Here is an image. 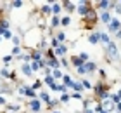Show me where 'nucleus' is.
Segmentation results:
<instances>
[{
	"instance_id": "5",
	"label": "nucleus",
	"mask_w": 121,
	"mask_h": 113,
	"mask_svg": "<svg viewBox=\"0 0 121 113\" xmlns=\"http://www.w3.org/2000/svg\"><path fill=\"white\" fill-rule=\"evenodd\" d=\"M40 110H42L40 99H31V101H30V111H31V113H38Z\"/></svg>"
},
{
	"instance_id": "19",
	"label": "nucleus",
	"mask_w": 121,
	"mask_h": 113,
	"mask_svg": "<svg viewBox=\"0 0 121 113\" xmlns=\"http://www.w3.org/2000/svg\"><path fill=\"white\" fill-rule=\"evenodd\" d=\"M52 77H54V80H59V78L64 77V73L60 71V70H52Z\"/></svg>"
},
{
	"instance_id": "38",
	"label": "nucleus",
	"mask_w": 121,
	"mask_h": 113,
	"mask_svg": "<svg viewBox=\"0 0 121 113\" xmlns=\"http://www.w3.org/2000/svg\"><path fill=\"white\" fill-rule=\"evenodd\" d=\"M81 84H83V89H92V84H90L88 80H85V78L81 80Z\"/></svg>"
},
{
	"instance_id": "21",
	"label": "nucleus",
	"mask_w": 121,
	"mask_h": 113,
	"mask_svg": "<svg viewBox=\"0 0 121 113\" xmlns=\"http://www.w3.org/2000/svg\"><path fill=\"white\" fill-rule=\"evenodd\" d=\"M10 75H12V73H9L7 68H2V70H0V77H2V78H9V80H10Z\"/></svg>"
},
{
	"instance_id": "37",
	"label": "nucleus",
	"mask_w": 121,
	"mask_h": 113,
	"mask_svg": "<svg viewBox=\"0 0 121 113\" xmlns=\"http://www.w3.org/2000/svg\"><path fill=\"white\" fill-rule=\"evenodd\" d=\"M42 85H43V82H40V80H36V82H35V84H33V85H31V89H33V90H36V89H40Z\"/></svg>"
},
{
	"instance_id": "12",
	"label": "nucleus",
	"mask_w": 121,
	"mask_h": 113,
	"mask_svg": "<svg viewBox=\"0 0 121 113\" xmlns=\"http://www.w3.org/2000/svg\"><path fill=\"white\" fill-rule=\"evenodd\" d=\"M99 18H100V21L104 23V25H109V23L112 21V18H111V14H109L107 10H106V12H100V16H99Z\"/></svg>"
},
{
	"instance_id": "39",
	"label": "nucleus",
	"mask_w": 121,
	"mask_h": 113,
	"mask_svg": "<svg viewBox=\"0 0 121 113\" xmlns=\"http://www.w3.org/2000/svg\"><path fill=\"white\" fill-rule=\"evenodd\" d=\"M57 103H60L59 99H52V101H50V103H48L47 106H48V108H56V104H57Z\"/></svg>"
},
{
	"instance_id": "3",
	"label": "nucleus",
	"mask_w": 121,
	"mask_h": 113,
	"mask_svg": "<svg viewBox=\"0 0 121 113\" xmlns=\"http://www.w3.org/2000/svg\"><path fill=\"white\" fill-rule=\"evenodd\" d=\"M107 30H109V33H116L121 30V19H118V18H112V21L107 25Z\"/></svg>"
},
{
	"instance_id": "25",
	"label": "nucleus",
	"mask_w": 121,
	"mask_h": 113,
	"mask_svg": "<svg viewBox=\"0 0 121 113\" xmlns=\"http://www.w3.org/2000/svg\"><path fill=\"white\" fill-rule=\"evenodd\" d=\"M26 96H28V98H31V99H36V92H35V90H33L31 87L26 89Z\"/></svg>"
},
{
	"instance_id": "11",
	"label": "nucleus",
	"mask_w": 121,
	"mask_h": 113,
	"mask_svg": "<svg viewBox=\"0 0 121 113\" xmlns=\"http://www.w3.org/2000/svg\"><path fill=\"white\" fill-rule=\"evenodd\" d=\"M100 104H102V108L106 110V111H109V113H111V111L114 110V106H116V104H114V103H112L111 99H106V101H102Z\"/></svg>"
},
{
	"instance_id": "36",
	"label": "nucleus",
	"mask_w": 121,
	"mask_h": 113,
	"mask_svg": "<svg viewBox=\"0 0 121 113\" xmlns=\"http://www.w3.org/2000/svg\"><path fill=\"white\" fill-rule=\"evenodd\" d=\"M71 99H80V101H83V96H81L80 92H73V94H71Z\"/></svg>"
},
{
	"instance_id": "20",
	"label": "nucleus",
	"mask_w": 121,
	"mask_h": 113,
	"mask_svg": "<svg viewBox=\"0 0 121 113\" xmlns=\"http://www.w3.org/2000/svg\"><path fill=\"white\" fill-rule=\"evenodd\" d=\"M52 12V5L48 4V5H42V14H45V16H48Z\"/></svg>"
},
{
	"instance_id": "49",
	"label": "nucleus",
	"mask_w": 121,
	"mask_h": 113,
	"mask_svg": "<svg viewBox=\"0 0 121 113\" xmlns=\"http://www.w3.org/2000/svg\"><path fill=\"white\" fill-rule=\"evenodd\" d=\"M9 113H12V111H9Z\"/></svg>"
},
{
	"instance_id": "14",
	"label": "nucleus",
	"mask_w": 121,
	"mask_h": 113,
	"mask_svg": "<svg viewBox=\"0 0 121 113\" xmlns=\"http://www.w3.org/2000/svg\"><path fill=\"white\" fill-rule=\"evenodd\" d=\"M62 82H64V85L68 87V89H71V85H73V82H74V80H73V78H71L69 75H66V73H64V77H62Z\"/></svg>"
},
{
	"instance_id": "41",
	"label": "nucleus",
	"mask_w": 121,
	"mask_h": 113,
	"mask_svg": "<svg viewBox=\"0 0 121 113\" xmlns=\"http://www.w3.org/2000/svg\"><path fill=\"white\" fill-rule=\"evenodd\" d=\"M60 66H64V68H69V63H68V59H66V58H60Z\"/></svg>"
},
{
	"instance_id": "10",
	"label": "nucleus",
	"mask_w": 121,
	"mask_h": 113,
	"mask_svg": "<svg viewBox=\"0 0 121 113\" xmlns=\"http://www.w3.org/2000/svg\"><path fill=\"white\" fill-rule=\"evenodd\" d=\"M30 56H31V61H38V63H40V61L43 59V50L36 49V50H33Z\"/></svg>"
},
{
	"instance_id": "46",
	"label": "nucleus",
	"mask_w": 121,
	"mask_h": 113,
	"mask_svg": "<svg viewBox=\"0 0 121 113\" xmlns=\"http://www.w3.org/2000/svg\"><path fill=\"white\" fill-rule=\"evenodd\" d=\"M118 96H119V98H121V89H119V90H118Z\"/></svg>"
},
{
	"instance_id": "34",
	"label": "nucleus",
	"mask_w": 121,
	"mask_h": 113,
	"mask_svg": "<svg viewBox=\"0 0 121 113\" xmlns=\"http://www.w3.org/2000/svg\"><path fill=\"white\" fill-rule=\"evenodd\" d=\"M69 99H71V96H69V94H62V96H60V99H59V101H60V103H68Z\"/></svg>"
},
{
	"instance_id": "50",
	"label": "nucleus",
	"mask_w": 121,
	"mask_h": 113,
	"mask_svg": "<svg viewBox=\"0 0 121 113\" xmlns=\"http://www.w3.org/2000/svg\"><path fill=\"white\" fill-rule=\"evenodd\" d=\"M119 5H121V2H119Z\"/></svg>"
},
{
	"instance_id": "40",
	"label": "nucleus",
	"mask_w": 121,
	"mask_h": 113,
	"mask_svg": "<svg viewBox=\"0 0 121 113\" xmlns=\"http://www.w3.org/2000/svg\"><path fill=\"white\" fill-rule=\"evenodd\" d=\"M12 56H21V47H12Z\"/></svg>"
},
{
	"instance_id": "29",
	"label": "nucleus",
	"mask_w": 121,
	"mask_h": 113,
	"mask_svg": "<svg viewBox=\"0 0 121 113\" xmlns=\"http://www.w3.org/2000/svg\"><path fill=\"white\" fill-rule=\"evenodd\" d=\"M23 4H24V2H21V0H17V2H10L9 5H10L12 9H19V7H23Z\"/></svg>"
},
{
	"instance_id": "43",
	"label": "nucleus",
	"mask_w": 121,
	"mask_h": 113,
	"mask_svg": "<svg viewBox=\"0 0 121 113\" xmlns=\"http://www.w3.org/2000/svg\"><path fill=\"white\" fill-rule=\"evenodd\" d=\"M0 104H2V106L5 104V99H4V96H0Z\"/></svg>"
},
{
	"instance_id": "6",
	"label": "nucleus",
	"mask_w": 121,
	"mask_h": 113,
	"mask_svg": "<svg viewBox=\"0 0 121 113\" xmlns=\"http://www.w3.org/2000/svg\"><path fill=\"white\" fill-rule=\"evenodd\" d=\"M88 42H90L92 45H97L99 42H100V31H93V33H90V35H88Z\"/></svg>"
},
{
	"instance_id": "8",
	"label": "nucleus",
	"mask_w": 121,
	"mask_h": 113,
	"mask_svg": "<svg viewBox=\"0 0 121 113\" xmlns=\"http://www.w3.org/2000/svg\"><path fill=\"white\" fill-rule=\"evenodd\" d=\"M54 52H56V58H57V56H59V58H64L66 52H68V47H66L64 44H60L57 49H54Z\"/></svg>"
},
{
	"instance_id": "7",
	"label": "nucleus",
	"mask_w": 121,
	"mask_h": 113,
	"mask_svg": "<svg viewBox=\"0 0 121 113\" xmlns=\"http://www.w3.org/2000/svg\"><path fill=\"white\" fill-rule=\"evenodd\" d=\"M71 64H73V66L76 68V70H78L80 66H83V64H85V61L81 59L80 56H71Z\"/></svg>"
},
{
	"instance_id": "42",
	"label": "nucleus",
	"mask_w": 121,
	"mask_h": 113,
	"mask_svg": "<svg viewBox=\"0 0 121 113\" xmlns=\"http://www.w3.org/2000/svg\"><path fill=\"white\" fill-rule=\"evenodd\" d=\"M83 113H95V110H92V108H86Z\"/></svg>"
},
{
	"instance_id": "47",
	"label": "nucleus",
	"mask_w": 121,
	"mask_h": 113,
	"mask_svg": "<svg viewBox=\"0 0 121 113\" xmlns=\"http://www.w3.org/2000/svg\"><path fill=\"white\" fill-rule=\"evenodd\" d=\"M100 113H109V111H106V110H104V108H102V111H100Z\"/></svg>"
},
{
	"instance_id": "16",
	"label": "nucleus",
	"mask_w": 121,
	"mask_h": 113,
	"mask_svg": "<svg viewBox=\"0 0 121 113\" xmlns=\"http://www.w3.org/2000/svg\"><path fill=\"white\" fill-rule=\"evenodd\" d=\"M50 5H52V12H54V16H59V12L62 10V5H60V4H56V2L50 4Z\"/></svg>"
},
{
	"instance_id": "33",
	"label": "nucleus",
	"mask_w": 121,
	"mask_h": 113,
	"mask_svg": "<svg viewBox=\"0 0 121 113\" xmlns=\"http://www.w3.org/2000/svg\"><path fill=\"white\" fill-rule=\"evenodd\" d=\"M2 37H4V38H10V40H12L14 35H12V31H10V30H5V31L2 33Z\"/></svg>"
},
{
	"instance_id": "35",
	"label": "nucleus",
	"mask_w": 121,
	"mask_h": 113,
	"mask_svg": "<svg viewBox=\"0 0 121 113\" xmlns=\"http://www.w3.org/2000/svg\"><path fill=\"white\" fill-rule=\"evenodd\" d=\"M2 61H4V64L7 66V64H10V61H12V56H4Z\"/></svg>"
},
{
	"instance_id": "15",
	"label": "nucleus",
	"mask_w": 121,
	"mask_h": 113,
	"mask_svg": "<svg viewBox=\"0 0 121 113\" xmlns=\"http://www.w3.org/2000/svg\"><path fill=\"white\" fill-rule=\"evenodd\" d=\"M71 90H74V92H81V90H85V89H83V84H81V82H73Z\"/></svg>"
},
{
	"instance_id": "17",
	"label": "nucleus",
	"mask_w": 121,
	"mask_h": 113,
	"mask_svg": "<svg viewBox=\"0 0 121 113\" xmlns=\"http://www.w3.org/2000/svg\"><path fill=\"white\" fill-rule=\"evenodd\" d=\"M40 101H43V103L48 104L52 99H50V96H48V92H40Z\"/></svg>"
},
{
	"instance_id": "27",
	"label": "nucleus",
	"mask_w": 121,
	"mask_h": 113,
	"mask_svg": "<svg viewBox=\"0 0 121 113\" xmlns=\"http://www.w3.org/2000/svg\"><path fill=\"white\" fill-rule=\"evenodd\" d=\"M109 99H111L114 104H119V103H121V98H119L118 94H111V98H109Z\"/></svg>"
},
{
	"instance_id": "31",
	"label": "nucleus",
	"mask_w": 121,
	"mask_h": 113,
	"mask_svg": "<svg viewBox=\"0 0 121 113\" xmlns=\"http://www.w3.org/2000/svg\"><path fill=\"white\" fill-rule=\"evenodd\" d=\"M12 44H14V47H19V44H21V37H19V35H14V37H12Z\"/></svg>"
},
{
	"instance_id": "4",
	"label": "nucleus",
	"mask_w": 121,
	"mask_h": 113,
	"mask_svg": "<svg viewBox=\"0 0 121 113\" xmlns=\"http://www.w3.org/2000/svg\"><path fill=\"white\" fill-rule=\"evenodd\" d=\"M90 9H92V2H80L78 4V12H80L81 18H85Z\"/></svg>"
},
{
	"instance_id": "28",
	"label": "nucleus",
	"mask_w": 121,
	"mask_h": 113,
	"mask_svg": "<svg viewBox=\"0 0 121 113\" xmlns=\"http://www.w3.org/2000/svg\"><path fill=\"white\" fill-rule=\"evenodd\" d=\"M56 38H57V42H59V44H62V42L66 40V35H64V31H59L57 35H56Z\"/></svg>"
},
{
	"instance_id": "22",
	"label": "nucleus",
	"mask_w": 121,
	"mask_h": 113,
	"mask_svg": "<svg viewBox=\"0 0 121 113\" xmlns=\"http://www.w3.org/2000/svg\"><path fill=\"white\" fill-rule=\"evenodd\" d=\"M43 84H47V85H54V84H56V80H54V77L52 75H48V77H45V78H43Z\"/></svg>"
},
{
	"instance_id": "30",
	"label": "nucleus",
	"mask_w": 121,
	"mask_h": 113,
	"mask_svg": "<svg viewBox=\"0 0 121 113\" xmlns=\"http://www.w3.org/2000/svg\"><path fill=\"white\" fill-rule=\"evenodd\" d=\"M7 110H9V111H12V113H14V111L17 113V111L21 110V106H19V104H10V106H7Z\"/></svg>"
},
{
	"instance_id": "1",
	"label": "nucleus",
	"mask_w": 121,
	"mask_h": 113,
	"mask_svg": "<svg viewBox=\"0 0 121 113\" xmlns=\"http://www.w3.org/2000/svg\"><path fill=\"white\" fill-rule=\"evenodd\" d=\"M85 28H92L93 25H95V21L99 19V16H97V12H95V9H90L88 12H86V16H85Z\"/></svg>"
},
{
	"instance_id": "9",
	"label": "nucleus",
	"mask_w": 121,
	"mask_h": 113,
	"mask_svg": "<svg viewBox=\"0 0 121 113\" xmlns=\"http://www.w3.org/2000/svg\"><path fill=\"white\" fill-rule=\"evenodd\" d=\"M21 70H23L24 77H33V68H31V63H23Z\"/></svg>"
},
{
	"instance_id": "18",
	"label": "nucleus",
	"mask_w": 121,
	"mask_h": 113,
	"mask_svg": "<svg viewBox=\"0 0 121 113\" xmlns=\"http://www.w3.org/2000/svg\"><path fill=\"white\" fill-rule=\"evenodd\" d=\"M50 26H52V28H57V26H60V18H59V16H54V18H52V21H50Z\"/></svg>"
},
{
	"instance_id": "45",
	"label": "nucleus",
	"mask_w": 121,
	"mask_h": 113,
	"mask_svg": "<svg viewBox=\"0 0 121 113\" xmlns=\"http://www.w3.org/2000/svg\"><path fill=\"white\" fill-rule=\"evenodd\" d=\"M116 38H121V30H119V31L116 33Z\"/></svg>"
},
{
	"instance_id": "2",
	"label": "nucleus",
	"mask_w": 121,
	"mask_h": 113,
	"mask_svg": "<svg viewBox=\"0 0 121 113\" xmlns=\"http://www.w3.org/2000/svg\"><path fill=\"white\" fill-rule=\"evenodd\" d=\"M95 70H97V64L93 63V61H88V63H85L83 66H80L76 71H78L80 75H86V73H93Z\"/></svg>"
},
{
	"instance_id": "24",
	"label": "nucleus",
	"mask_w": 121,
	"mask_h": 113,
	"mask_svg": "<svg viewBox=\"0 0 121 113\" xmlns=\"http://www.w3.org/2000/svg\"><path fill=\"white\" fill-rule=\"evenodd\" d=\"M60 25H62V26H69V25H71V18H69V16L60 18Z\"/></svg>"
},
{
	"instance_id": "23",
	"label": "nucleus",
	"mask_w": 121,
	"mask_h": 113,
	"mask_svg": "<svg viewBox=\"0 0 121 113\" xmlns=\"http://www.w3.org/2000/svg\"><path fill=\"white\" fill-rule=\"evenodd\" d=\"M100 42H102V44H106V45L111 42V38H109L107 33H102V31H100Z\"/></svg>"
},
{
	"instance_id": "32",
	"label": "nucleus",
	"mask_w": 121,
	"mask_h": 113,
	"mask_svg": "<svg viewBox=\"0 0 121 113\" xmlns=\"http://www.w3.org/2000/svg\"><path fill=\"white\" fill-rule=\"evenodd\" d=\"M31 68H33V71H38L42 68V64L38 63V61H31Z\"/></svg>"
},
{
	"instance_id": "44",
	"label": "nucleus",
	"mask_w": 121,
	"mask_h": 113,
	"mask_svg": "<svg viewBox=\"0 0 121 113\" xmlns=\"http://www.w3.org/2000/svg\"><path fill=\"white\" fill-rule=\"evenodd\" d=\"M116 108H118V113H121V103H119V104H116Z\"/></svg>"
},
{
	"instance_id": "13",
	"label": "nucleus",
	"mask_w": 121,
	"mask_h": 113,
	"mask_svg": "<svg viewBox=\"0 0 121 113\" xmlns=\"http://www.w3.org/2000/svg\"><path fill=\"white\" fill-rule=\"evenodd\" d=\"M62 7L68 10V12H73V10H76L78 7H76V5L73 4V2H62Z\"/></svg>"
},
{
	"instance_id": "26",
	"label": "nucleus",
	"mask_w": 121,
	"mask_h": 113,
	"mask_svg": "<svg viewBox=\"0 0 121 113\" xmlns=\"http://www.w3.org/2000/svg\"><path fill=\"white\" fill-rule=\"evenodd\" d=\"M57 92H62V94H68V87L64 84H57Z\"/></svg>"
},
{
	"instance_id": "48",
	"label": "nucleus",
	"mask_w": 121,
	"mask_h": 113,
	"mask_svg": "<svg viewBox=\"0 0 121 113\" xmlns=\"http://www.w3.org/2000/svg\"><path fill=\"white\" fill-rule=\"evenodd\" d=\"M52 113H60V111H59V110H54V111H52Z\"/></svg>"
}]
</instances>
